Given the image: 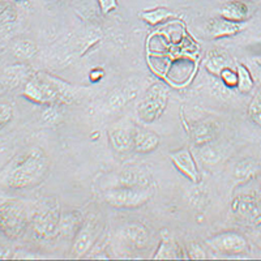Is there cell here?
<instances>
[{
	"label": "cell",
	"mask_w": 261,
	"mask_h": 261,
	"mask_svg": "<svg viewBox=\"0 0 261 261\" xmlns=\"http://www.w3.org/2000/svg\"><path fill=\"white\" fill-rule=\"evenodd\" d=\"M98 235H99V222L95 218H90L81 223L76 234L73 235L72 255L76 257L86 255L88 251L94 246Z\"/></svg>",
	"instance_id": "8"
},
{
	"label": "cell",
	"mask_w": 261,
	"mask_h": 261,
	"mask_svg": "<svg viewBox=\"0 0 261 261\" xmlns=\"http://www.w3.org/2000/svg\"><path fill=\"white\" fill-rule=\"evenodd\" d=\"M13 118V109L8 103L0 102V128L6 127Z\"/></svg>",
	"instance_id": "25"
},
{
	"label": "cell",
	"mask_w": 261,
	"mask_h": 261,
	"mask_svg": "<svg viewBox=\"0 0 261 261\" xmlns=\"http://www.w3.org/2000/svg\"><path fill=\"white\" fill-rule=\"evenodd\" d=\"M103 76V71H102L101 68H94L92 72H90V79H92V81H98L101 80V77Z\"/></svg>",
	"instance_id": "33"
},
{
	"label": "cell",
	"mask_w": 261,
	"mask_h": 261,
	"mask_svg": "<svg viewBox=\"0 0 261 261\" xmlns=\"http://www.w3.org/2000/svg\"><path fill=\"white\" fill-rule=\"evenodd\" d=\"M16 18L12 8L4 0H0V20L2 21H12Z\"/></svg>",
	"instance_id": "28"
},
{
	"label": "cell",
	"mask_w": 261,
	"mask_h": 261,
	"mask_svg": "<svg viewBox=\"0 0 261 261\" xmlns=\"http://www.w3.org/2000/svg\"><path fill=\"white\" fill-rule=\"evenodd\" d=\"M50 161L41 148H34L9 174L8 186L16 190L34 187L47 175Z\"/></svg>",
	"instance_id": "2"
},
{
	"label": "cell",
	"mask_w": 261,
	"mask_h": 261,
	"mask_svg": "<svg viewBox=\"0 0 261 261\" xmlns=\"http://www.w3.org/2000/svg\"><path fill=\"white\" fill-rule=\"evenodd\" d=\"M59 204L57 201H47L33 217L32 228L36 237L48 239L59 232L60 222Z\"/></svg>",
	"instance_id": "6"
},
{
	"label": "cell",
	"mask_w": 261,
	"mask_h": 261,
	"mask_svg": "<svg viewBox=\"0 0 261 261\" xmlns=\"http://www.w3.org/2000/svg\"><path fill=\"white\" fill-rule=\"evenodd\" d=\"M220 77L222 79L223 84H225L227 88H230V89H232V88L237 86L238 84L237 69L231 68V67H227V68H225L222 72H221Z\"/></svg>",
	"instance_id": "24"
},
{
	"label": "cell",
	"mask_w": 261,
	"mask_h": 261,
	"mask_svg": "<svg viewBox=\"0 0 261 261\" xmlns=\"http://www.w3.org/2000/svg\"><path fill=\"white\" fill-rule=\"evenodd\" d=\"M11 256V251L6 247L0 246V258H8Z\"/></svg>",
	"instance_id": "34"
},
{
	"label": "cell",
	"mask_w": 261,
	"mask_h": 261,
	"mask_svg": "<svg viewBox=\"0 0 261 261\" xmlns=\"http://www.w3.org/2000/svg\"><path fill=\"white\" fill-rule=\"evenodd\" d=\"M120 186H137L149 187L150 175L141 169H129L120 172Z\"/></svg>",
	"instance_id": "18"
},
{
	"label": "cell",
	"mask_w": 261,
	"mask_h": 261,
	"mask_svg": "<svg viewBox=\"0 0 261 261\" xmlns=\"http://www.w3.org/2000/svg\"><path fill=\"white\" fill-rule=\"evenodd\" d=\"M160 136L146 128L136 127L132 129V150L140 154H148L160 146Z\"/></svg>",
	"instance_id": "12"
},
{
	"label": "cell",
	"mask_w": 261,
	"mask_h": 261,
	"mask_svg": "<svg viewBox=\"0 0 261 261\" xmlns=\"http://www.w3.org/2000/svg\"><path fill=\"white\" fill-rule=\"evenodd\" d=\"M221 17L226 18L232 22H238L242 24L248 18L249 16V8L244 2L241 0H231L227 3L223 4L220 9Z\"/></svg>",
	"instance_id": "15"
},
{
	"label": "cell",
	"mask_w": 261,
	"mask_h": 261,
	"mask_svg": "<svg viewBox=\"0 0 261 261\" xmlns=\"http://www.w3.org/2000/svg\"><path fill=\"white\" fill-rule=\"evenodd\" d=\"M237 73H238V84L237 88L241 93H249L253 89L255 81L253 76L246 65L238 63L237 65Z\"/></svg>",
	"instance_id": "21"
},
{
	"label": "cell",
	"mask_w": 261,
	"mask_h": 261,
	"mask_svg": "<svg viewBox=\"0 0 261 261\" xmlns=\"http://www.w3.org/2000/svg\"><path fill=\"white\" fill-rule=\"evenodd\" d=\"M206 244L221 255H241L247 251L246 238L238 232H222L206 241Z\"/></svg>",
	"instance_id": "9"
},
{
	"label": "cell",
	"mask_w": 261,
	"mask_h": 261,
	"mask_svg": "<svg viewBox=\"0 0 261 261\" xmlns=\"http://www.w3.org/2000/svg\"><path fill=\"white\" fill-rule=\"evenodd\" d=\"M140 18L143 21H145L146 24L150 25V27H155V25H160L165 21H167L169 18L174 17V12L170 11L167 7H155L153 9H148V11H143V12L139 13Z\"/></svg>",
	"instance_id": "20"
},
{
	"label": "cell",
	"mask_w": 261,
	"mask_h": 261,
	"mask_svg": "<svg viewBox=\"0 0 261 261\" xmlns=\"http://www.w3.org/2000/svg\"><path fill=\"white\" fill-rule=\"evenodd\" d=\"M232 213L249 226L261 225V201L253 195H241L231 204Z\"/></svg>",
	"instance_id": "7"
},
{
	"label": "cell",
	"mask_w": 261,
	"mask_h": 261,
	"mask_svg": "<svg viewBox=\"0 0 261 261\" xmlns=\"http://www.w3.org/2000/svg\"><path fill=\"white\" fill-rule=\"evenodd\" d=\"M25 74L27 73L21 69V67H12V68L8 71L7 80L12 84V85H15V84L16 85H18V83L22 80V77H25Z\"/></svg>",
	"instance_id": "27"
},
{
	"label": "cell",
	"mask_w": 261,
	"mask_h": 261,
	"mask_svg": "<svg viewBox=\"0 0 261 261\" xmlns=\"http://www.w3.org/2000/svg\"><path fill=\"white\" fill-rule=\"evenodd\" d=\"M248 116L253 124L261 127V88L253 95L252 101L248 106Z\"/></svg>",
	"instance_id": "23"
},
{
	"label": "cell",
	"mask_w": 261,
	"mask_h": 261,
	"mask_svg": "<svg viewBox=\"0 0 261 261\" xmlns=\"http://www.w3.org/2000/svg\"><path fill=\"white\" fill-rule=\"evenodd\" d=\"M16 2H22V0H16Z\"/></svg>",
	"instance_id": "35"
},
{
	"label": "cell",
	"mask_w": 261,
	"mask_h": 261,
	"mask_svg": "<svg viewBox=\"0 0 261 261\" xmlns=\"http://www.w3.org/2000/svg\"><path fill=\"white\" fill-rule=\"evenodd\" d=\"M119 238L124 243L125 247L134 251H140L148 247L150 242V234L149 230L143 223H127L124 227L120 228Z\"/></svg>",
	"instance_id": "10"
},
{
	"label": "cell",
	"mask_w": 261,
	"mask_h": 261,
	"mask_svg": "<svg viewBox=\"0 0 261 261\" xmlns=\"http://www.w3.org/2000/svg\"><path fill=\"white\" fill-rule=\"evenodd\" d=\"M22 95L34 103L47 106L68 103L72 98L71 89L67 84L43 73L36 74L28 80Z\"/></svg>",
	"instance_id": "1"
},
{
	"label": "cell",
	"mask_w": 261,
	"mask_h": 261,
	"mask_svg": "<svg viewBox=\"0 0 261 261\" xmlns=\"http://www.w3.org/2000/svg\"><path fill=\"white\" fill-rule=\"evenodd\" d=\"M188 256H190L191 258H205L206 257V256H205L204 249H202L201 246H199V244H191V246L188 247Z\"/></svg>",
	"instance_id": "32"
},
{
	"label": "cell",
	"mask_w": 261,
	"mask_h": 261,
	"mask_svg": "<svg viewBox=\"0 0 261 261\" xmlns=\"http://www.w3.org/2000/svg\"><path fill=\"white\" fill-rule=\"evenodd\" d=\"M220 134V124L216 120H204L195 124L191 130V137L196 145H205L217 139Z\"/></svg>",
	"instance_id": "14"
},
{
	"label": "cell",
	"mask_w": 261,
	"mask_h": 261,
	"mask_svg": "<svg viewBox=\"0 0 261 261\" xmlns=\"http://www.w3.org/2000/svg\"><path fill=\"white\" fill-rule=\"evenodd\" d=\"M98 6L103 15H109L118 8V0H98Z\"/></svg>",
	"instance_id": "30"
},
{
	"label": "cell",
	"mask_w": 261,
	"mask_h": 261,
	"mask_svg": "<svg viewBox=\"0 0 261 261\" xmlns=\"http://www.w3.org/2000/svg\"><path fill=\"white\" fill-rule=\"evenodd\" d=\"M243 30L242 24L238 22H232L223 17H216L212 18L205 25V32L211 38H223V37H232L237 36L238 33H241Z\"/></svg>",
	"instance_id": "13"
},
{
	"label": "cell",
	"mask_w": 261,
	"mask_h": 261,
	"mask_svg": "<svg viewBox=\"0 0 261 261\" xmlns=\"http://www.w3.org/2000/svg\"><path fill=\"white\" fill-rule=\"evenodd\" d=\"M29 225L27 211L18 202H6L0 206V231L8 239L16 241L24 235Z\"/></svg>",
	"instance_id": "5"
},
{
	"label": "cell",
	"mask_w": 261,
	"mask_h": 261,
	"mask_svg": "<svg viewBox=\"0 0 261 261\" xmlns=\"http://www.w3.org/2000/svg\"><path fill=\"white\" fill-rule=\"evenodd\" d=\"M249 67H251L252 74L257 79V81L261 85V57L252 58V59L249 60Z\"/></svg>",
	"instance_id": "31"
},
{
	"label": "cell",
	"mask_w": 261,
	"mask_h": 261,
	"mask_svg": "<svg viewBox=\"0 0 261 261\" xmlns=\"http://www.w3.org/2000/svg\"><path fill=\"white\" fill-rule=\"evenodd\" d=\"M255 171V166L252 162L249 161H242L237 167V175L238 176H247L248 174H252Z\"/></svg>",
	"instance_id": "29"
},
{
	"label": "cell",
	"mask_w": 261,
	"mask_h": 261,
	"mask_svg": "<svg viewBox=\"0 0 261 261\" xmlns=\"http://www.w3.org/2000/svg\"><path fill=\"white\" fill-rule=\"evenodd\" d=\"M37 53V46L32 41L21 39L13 46V54L20 59H30Z\"/></svg>",
	"instance_id": "22"
},
{
	"label": "cell",
	"mask_w": 261,
	"mask_h": 261,
	"mask_svg": "<svg viewBox=\"0 0 261 261\" xmlns=\"http://www.w3.org/2000/svg\"><path fill=\"white\" fill-rule=\"evenodd\" d=\"M169 102V89L163 84L157 83L145 92L137 105V116L143 123L150 124L162 116Z\"/></svg>",
	"instance_id": "4"
},
{
	"label": "cell",
	"mask_w": 261,
	"mask_h": 261,
	"mask_svg": "<svg viewBox=\"0 0 261 261\" xmlns=\"http://www.w3.org/2000/svg\"><path fill=\"white\" fill-rule=\"evenodd\" d=\"M154 258H183L184 252L181 251L180 246L176 243L172 238L165 237L158 246L157 252L153 256Z\"/></svg>",
	"instance_id": "19"
},
{
	"label": "cell",
	"mask_w": 261,
	"mask_h": 261,
	"mask_svg": "<svg viewBox=\"0 0 261 261\" xmlns=\"http://www.w3.org/2000/svg\"><path fill=\"white\" fill-rule=\"evenodd\" d=\"M58 106H48V110H46L42 115L43 122L47 124H57L58 120L60 119V114L58 113Z\"/></svg>",
	"instance_id": "26"
},
{
	"label": "cell",
	"mask_w": 261,
	"mask_h": 261,
	"mask_svg": "<svg viewBox=\"0 0 261 261\" xmlns=\"http://www.w3.org/2000/svg\"><path fill=\"white\" fill-rule=\"evenodd\" d=\"M110 144L119 153H127L132 150V129L114 128L109 132Z\"/></svg>",
	"instance_id": "17"
},
{
	"label": "cell",
	"mask_w": 261,
	"mask_h": 261,
	"mask_svg": "<svg viewBox=\"0 0 261 261\" xmlns=\"http://www.w3.org/2000/svg\"><path fill=\"white\" fill-rule=\"evenodd\" d=\"M205 68L213 76H220L221 72L227 67H231V59L227 54L220 50H213L205 58Z\"/></svg>",
	"instance_id": "16"
},
{
	"label": "cell",
	"mask_w": 261,
	"mask_h": 261,
	"mask_svg": "<svg viewBox=\"0 0 261 261\" xmlns=\"http://www.w3.org/2000/svg\"><path fill=\"white\" fill-rule=\"evenodd\" d=\"M170 160L172 161L174 166L183 174L186 178L190 179L192 183H200L201 176H200L199 169L195 162V158L192 155V151L188 148H181L179 150L172 151L169 154Z\"/></svg>",
	"instance_id": "11"
},
{
	"label": "cell",
	"mask_w": 261,
	"mask_h": 261,
	"mask_svg": "<svg viewBox=\"0 0 261 261\" xmlns=\"http://www.w3.org/2000/svg\"><path fill=\"white\" fill-rule=\"evenodd\" d=\"M105 201L119 209H135L148 204L153 197V190L137 186H118L105 193Z\"/></svg>",
	"instance_id": "3"
}]
</instances>
